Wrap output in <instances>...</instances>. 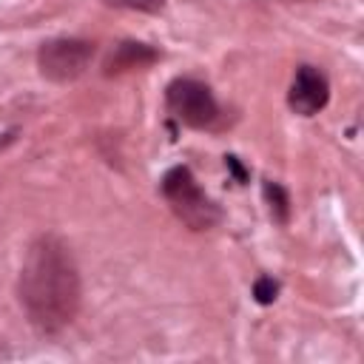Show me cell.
<instances>
[{"label":"cell","instance_id":"obj_1","mask_svg":"<svg viewBox=\"0 0 364 364\" xmlns=\"http://www.w3.org/2000/svg\"><path fill=\"white\" fill-rule=\"evenodd\" d=\"M20 304L40 333H57L80 310V273L60 236H40L20 267Z\"/></svg>","mask_w":364,"mask_h":364},{"label":"cell","instance_id":"obj_2","mask_svg":"<svg viewBox=\"0 0 364 364\" xmlns=\"http://www.w3.org/2000/svg\"><path fill=\"white\" fill-rule=\"evenodd\" d=\"M162 196L168 199L173 213L191 230H210L222 219L216 202L210 196H205V191L193 179L191 168H185V165H176L162 176Z\"/></svg>","mask_w":364,"mask_h":364},{"label":"cell","instance_id":"obj_3","mask_svg":"<svg viewBox=\"0 0 364 364\" xmlns=\"http://www.w3.org/2000/svg\"><path fill=\"white\" fill-rule=\"evenodd\" d=\"M94 60V43L80 37H57L40 46L37 65L40 74L51 82H71L85 74Z\"/></svg>","mask_w":364,"mask_h":364},{"label":"cell","instance_id":"obj_4","mask_svg":"<svg viewBox=\"0 0 364 364\" xmlns=\"http://www.w3.org/2000/svg\"><path fill=\"white\" fill-rule=\"evenodd\" d=\"M168 111L188 128H210L219 117V105L213 100V91L191 77H179L165 91Z\"/></svg>","mask_w":364,"mask_h":364},{"label":"cell","instance_id":"obj_5","mask_svg":"<svg viewBox=\"0 0 364 364\" xmlns=\"http://www.w3.org/2000/svg\"><path fill=\"white\" fill-rule=\"evenodd\" d=\"M330 100V82L321 68L316 65H299L296 77L287 91V102L299 117H313L318 114Z\"/></svg>","mask_w":364,"mask_h":364},{"label":"cell","instance_id":"obj_6","mask_svg":"<svg viewBox=\"0 0 364 364\" xmlns=\"http://www.w3.org/2000/svg\"><path fill=\"white\" fill-rule=\"evenodd\" d=\"M156 60H159L156 48H151L145 43H136V40H125V43H117L111 48V54L105 57V74H122V71L145 68Z\"/></svg>","mask_w":364,"mask_h":364},{"label":"cell","instance_id":"obj_7","mask_svg":"<svg viewBox=\"0 0 364 364\" xmlns=\"http://www.w3.org/2000/svg\"><path fill=\"white\" fill-rule=\"evenodd\" d=\"M262 191H264V199H267V208H270L273 222L284 225L290 219V196H287V191L279 182H270V179L262 185Z\"/></svg>","mask_w":364,"mask_h":364},{"label":"cell","instance_id":"obj_8","mask_svg":"<svg viewBox=\"0 0 364 364\" xmlns=\"http://www.w3.org/2000/svg\"><path fill=\"white\" fill-rule=\"evenodd\" d=\"M253 296H256L259 304H273L276 296H279V284H276L270 276H259V279L253 282Z\"/></svg>","mask_w":364,"mask_h":364},{"label":"cell","instance_id":"obj_9","mask_svg":"<svg viewBox=\"0 0 364 364\" xmlns=\"http://www.w3.org/2000/svg\"><path fill=\"white\" fill-rule=\"evenodd\" d=\"M114 6H125V9H139V11H159L165 6V0H108Z\"/></svg>","mask_w":364,"mask_h":364},{"label":"cell","instance_id":"obj_10","mask_svg":"<svg viewBox=\"0 0 364 364\" xmlns=\"http://www.w3.org/2000/svg\"><path fill=\"white\" fill-rule=\"evenodd\" d=\"M228 168H230V171H233V173H236L239 179H245V171L239 168V162H236V156H228Z\"/></svg>","mask_w":364,"mask_h":364}]
</instances>
